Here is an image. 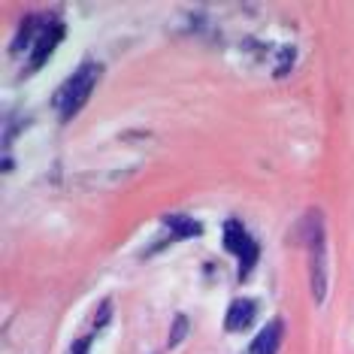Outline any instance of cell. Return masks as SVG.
I'll return each instance as SVG.
<instances>
[{
    "label": "cell",
    "mask_w": 354,
    "mask_h": 354,
    "mask_svg": "<svg viewBox=\"0 0 354 354\" xmlns=\"http://www.w3.org/2000/svg\"><path fill=\"white\" fill-rule=\"evenodd\" d=\"M281 333H285V324H281L279 318L270 321V324L257 333V339L252 342V354H276L281 345Z\"/></svg>",
    "instance_id": "8992f818"
},
{
    "label": "cell",
    "mask_w": 354,
    "mask_h": 354,
    "mask_svg": "<svg viewBox=\"0 0 354 354\" xmlns=\"http://www.w3.org/2000/svg\"><path fill=\"white\" fill-rule=\"evenodd\" d=\"M88 351V339H82V342H76V348H73V354H85Z\"/></svg>",
    "instance_id": "30bf717a"
},
{
    "label": "cell",
    "mask_w": 354,
    "mask_h": 354,
    "mask_svg": "<svg viewBox=\"0 0 354 354\" xmlns=\"http://www.w3.org/2000/svg\"><path fill=\"white\" fill-rule=\"evenodd\" d=\"M252 318H254V300L239 297V300L230 303L227 318H224V327H227L230 333H236V330H245L248 324H252Z\"/></svg>",
    "instance_id": "5b68a950"
},
{
    "label": "cell",
    "mask_w": 354,
    "mask_h": 354,
    "mask_svg": "<svg viewBox=\"0 0 354 354\" xmlns=\"http://www.w3.org/2000/svg\"><path fill=\"white\" fill-rule=\"evenodd\" d=\"M97 79H100V64H85V67H79L76 73L58 88V94H55V106H58L64 122H70V118L85 106L88 94L94 91Z\"/></svg>",
    "instance_id": "6da1fadb"
},
{
    "label": "cell",
    "mask_w": 354,
    "mask_h": 354,
    "mask_svg": "<svg viewBox=\"0 0 354 354\" xmlns=\"http://www.w3.org/2000/svg\"><path fill=\"white\" fill-rule=\"evenodd\" d=\"M61 37H64V28L61 25H46V30L37 37V43H34V55H30V70H37V67H43L46 58L55 52V46L61 43Z\"/></svg>",
    "instance_id": "277c9868"
},
{
    "label": "cell",
    "mask_w": 354,
    "mask_h": 354,
    "mask_svg": "<svg viewBox=\"0 0 354 354\" xmlns=\"http://www.w3.org/2000/svg\"><path fill=\"white\" fill-rule=\"evenodd\" d=\"M312 233H309V281H312V297L315 303H324L327 297V236H324V224H321V215L312 212L309 215Z\"/></svg>",
    "instance_id": "7a4b0ae2"
},
{
    "label": "cell",
    "mask_w": 354,
    "mask_h": 354,
    "mask_svg": "<svg viewBox=\"0 0 354 354\" xmlns=\"http://www.w3.org/2000/svg\"><path fill=\"white\" fill-rule=\"evenodd\" d=\"M164 224L173 230V236H176V239L200 236V230H203L194 218H188V215H176V212H173V215H164Z\"/></svg>",
    "instance_id": "52a82bcc"
},
{
    "label": "cell",
    "mask_w": 354,
    "mask_h": 354,
    "mask_svg": "<svg viewBox=\"0 0 354 354\" xmlns=\"http://www.w3.org/2000/svg\"><path fill=\"white\" fill-rule=\"evenodd\" d=\"M185 333H188V318L179 315L173 321V333H170V345H179L185 339Z\"/></svg>",
    "instance_id": "9c48e42d"
},
{
    "label": "cell",
    "mask_w": 354,
    "mask_h": 354,
    "mask_svg": "<svg viewBox=\"0 0 354 354\" xmlns=\"http://www.w3.org/2000/svg\"><path fill=\"white\" fill-rule=\"evenodd\" d=\"M46 30V25L39 19H25V25H21V30H19V39H15V49H21V46H28L30 43V37H39Z\"/></svg>",
    "instance_id": "ba28073f"
},
{
    "label": "cell",
    "mask_w": 354,
    "mask_h": 354,
    "mask_svg": "<svg viewBox=\"0 0 354 354\" xmlns=\"http://www.w3.org/2000/svg\"><path fill=\"white\" fill-rule=\"evenodd\" d=\"M224 245H227V252L239 257V263H243V267H239V279H245L257 263V243L236 221H227V227H224Z\"/></svg>",
    "instance_id": "3957f363"
}]
</instances>
